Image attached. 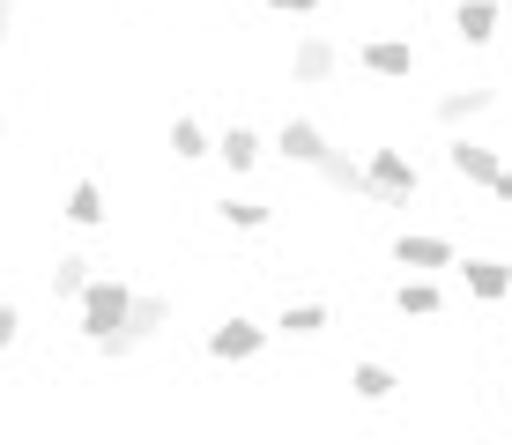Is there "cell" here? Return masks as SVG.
Here are the masks:
<instances>
[{
  "label": "cell",
  "instance_id": "cell-20",
  "mask_svg": "<svg viewBox=\"0 0 512 445\" xmlns=\"http://www.w3.org/2000/svg\"><path fill=\"white\" fill-rule=\"evenodd\" d=\"M312 178H320L327 193H349V201H364V156H349V149H327Z\"/></svg>",
  "mask_w": 512,
  "mask_h": 445
},
{
  "label": "cell",
  "instance_id": "cell-21",
  "mask_svg": "<svg viewBox=\"0 0 512 445\" xmlns=\"http://www.w3.org/2000/svg\"><path fill=\"white\" fill-rule=\"evenodd\" d=\"M216 216H223V230H268V223H275V208L260 201V193H223Z\"/></svg>",
  "mask_w": 512,
  "mask_h": 445
},
{
  "label": "cell",
  "instance_id": "cell-17",
  "mask_svg": "<svg viewBox=\"0 0 512 445\" xmlns=\"http://www.w3.org/2000/svg\"><path fill=\"white\" fill-rule=\"evenodd\" d=\"M327 327H334V312L320 305V297H297V305L275 312V334H282V342H320Z\"/></svg>",
  "mask_w": 512,
  "mask_h": 445
},
{
  "label": "cell",
  "instance_id": "cell-9",
  "mask_svg": "<svg viewBox=\"0 0 512 445\" xmlns=\"http://www.w3.org/2000/svg\"><path fill=\"white\" fill-rule=\"evenodd\" d=\"M461 290H468V305H505L512 297V260L505 253H461Z\"/></svg>",
  "mask_w": 512,
  "mask_h": 445
},
{
  "label": "cell",
  "instance_id": "cell-19",
  "mask_svg": "<svg viewBox=\"0 0 512 445\" xmlns=\"http://www.w3.org/2000/svg\"><path fill=\"white\" fill-rule=\"evenodd\" d=\"M90 275H97V260H90V253H60V260L45 267V290L60 297V305H75V297L90 290Z\"/></svg>",
  "mask_w": 512,
  "mask_h": 445
},
{
  "label": "cell",
  "instance_id": "cell-6",
  "mask_svg": "<svg viewBox=\"0 0 512 445\" xmlns=\"http://www.w3.org/2000/svg\"><path fill=\"white\" fill-rule=\"evenodd\" d=\"M394 267H409V275H446V267H461V245L446 238V230H394Z\"/></svg>",
  "mask_w": 512,
  "mask_h": 445
},
{
  "label": "cell",
  "instance_id": "cell-10",
  "mask_svg": "<svg viewBox=\"0 0 512 445\" xmlns=\"http://www.w3.org/2000/svg\"><path fill=\"white\" fill-rule=\"evenodd\" d=\"M268 141H275V156H282V164H297V171H320V156L334 149L327 127H320V119H305V112H290Z\"/></svg>",
  "mask_w": 512,
  "mask_h": 445
},
{
  "label": "cell",
  "instance_id": "cell-11",
  "mask_svg": "<svg viewBox=\"0 0 512 445\" xmlns=\"http://www.w3.org/2000/svg\"><path fill=\"white\" fill-rule=\"evenodd\" d=\"M490 104H498V82H461V89H446V97L431 104V119L461 134V127H475V119L490 112Z\"/></svg>",
  "mask_w": 512,
  "mask_h": 445
},
{
  "label": "cell",
  "instance_id": "cell-16",
  "mask_svg": "<svg viewBox=\"0 0 512 445\" xmlns=\"http://www.w3.org/2000/svg\"><path fill=\"white\" fill-rule=\"evenodd\" d=\"M394 312L401 319H446V282L438 275H401L394 282Z\"/></svg>",
  "mask_w": 512,
  "mask_h": 445
},
{
  "label": "cell",
  "instance_id": "cell-15",
  "mask_svg": "<svg viewBox=\"0 0 512 445\" xmlns=\"http://www.w3.org/2000/svg\"><path fill=\"white\" fill-rule=\"evenodd\" d=\"M60 216L75 223V230H112V193H104L97 178H75L67 201H60Z\"/></svg>",
  "mask_w": 512,
  "mask_h": 445
},
{
  "label": "cell",
  "instance_id": "cell-5",
  "mask_svg": "<svg viewBox=\"0 0 512 445\" xmlns=\"http://www.w3.org/2000/svg\"><path fill=\"white\" fill-rule=\"evenodd\" d=\"M349 60H357L364 82H409L416 67H423V52H416V38H394V30H379V38H364Z\"/></svg>",
  "mask_w": 512,
  "mask_h": 445
},
{
  "label": "cell",
  "instance_id": "cell-3",
  "mask_svg": "<svg viewBox=\"0 0 512 445\" xmlns=\"http://www.w3.org/2000/svg\"><path fill=\"white\" fill-rule=\"evenodd\" d=\"M164 327H171V297H164V290H134L127 327H119V334H104L97 356H104V364H127V356H141V349H149Z\"/></svg>",
  "mask_w": 512,
  "mask_h": 445
},
{
  "label": "cell",
  "instance_id": "cell-22",
  "mask_svg": "<svg viewBox=\"0 0 512 445\" xmlns=\"http://www.w3.org/2000/svg\"><path fill=\"white\" fill-rule=\"evenodd\" d=\"M23 342V305H0V356Z\"/></svg>",
  "mask_w": 512,
  "mask_h": 445
},
{
  "label": "cell",
  "instance_id": "cell-1",
  "mask_svg": "<svg viewBox=\"0 0 512 445\" xmlns=\"http://www.w3.org/2000/svg\"><path fill=\"white\" fill-rule=\"evenodd\" d=\"M423 193V171L409 149H394V141H379V149H364V201L372 208H409Z\"/></svg>",
  "mask_w": 512,
  "mask_h": 445
},
{
  "label": "cell",
  "instance_id": "cell-25",
  "mask_svg": "<svg viewBox=\"0 0 512 445\" xmlns=\"http://www.w3.org/2000/svg\"><path fill=\"white\" fill-rule=\"evenodd\" d=\"M15 38V0H0V45Z\"/></svg>",
  "mask_w": 512,
  "mask_h": 445
},
{
  "label": "cell",
  "instance_id": "cell-14",
  "mask_svg": "<svg viewBox=\"0 0 512 445\" xmlns=\"http://www.w3.org/2000/svg\"><path fill=\"white\" fill-rule=\"evenodd\" d=\"M498 23H505L498 0H461V8H453V45H468V52L498 45Z\"/></svg>",
  "mask_w": 512,
  "mask_h": 445
},
{
  "label": "cell",
  "instance_id": "cell-7",
  "mask_svg": "<svg viewBox=\"0 0 512 445\" xmlns=\"http://www.w3.org/2000/svg\"><path fill=\"white\" fill-rule=\"evenodd\" d=\"M446 171L461 178V186H483V193H490V186H498V171H505V149H498V141H483V134H468V127H461V134L446 141Z\"/></svg>",
  "mask_w": 512,
  "mask_h": 445
},
{
  "label": "cell",
  "instance_id": "cell-13",
  "mask_svg": "<svg viewBox=\"0 0 512 445\" xmlns=\"http://www.w3.org/2000/svg\"><path fill=\"white\" fill-rule=\"evenodd\" d=\"M401 386L409 379H401L394 364H379V356H357V364H349V401H364V408H386Z\"/></svg>",
  "mask_w": 512,
  "mask_h": 445
},
{
  "label": "cell",
  "instance_id": "cell-24",
  "mask_svg": "<svg viewBox=\"0 0 512 445\" xmlns=\"http://www.w3.org/2000/svg\"><path fill=\"white\" fill-rule=\"evenodd\" d=\"M490 201H498V208H512V164L498 171V186H490Z\"/></svg>",
  "mask_w": 512,
  "mask_h": 445
},
{
  "label": "cell",
  "instance_id": "cell-26",
  "mask_svg": "<svg viewBox=\"0 0 512 445\" xmlns=\"http://www.w3.org/2000/svg\"><path fill=\"white\" fill-rule=\"evenodd\" d=\"M0 141H8V112H0Z\"/></svg>",
  "mask_w": 512,
  "mask_h": 445
},
{
  "label": "cell",
  "instance_id": "cell-18",
  "mask_svg": "<svg viewBox=\"0 0 512 445\" xmlns=\"http://www.w3.org/2000/svg\"><path fill=\"white\" fill-rule=\"evenodd\" d=\"M164 149H171V164H208V156H216V134H208L193 112H179L164 127Z\"/></svg>",
  "mask_w": 512,
  "mask_h": 445
},
{
  "label": "cell",
  "instance_id": "cell-8",
  "mask_svg": "<svg viewBox=\"0 0 512 445\" xmlns=\"http://www.w3.org/2000/svg\"><path fill=\"white\" fill-rule=\"evenodd\" d=\"M342 67H349V52L334 45L327 30H305V38L290 45V82H297V89H327Z\"/></svg>",
  "mask_w": 512,
  "mask_h": 445
},
{
  "label": "cell",
  "instance_id": "cell-23",
  "mask_svg": "<svg viewBox=\"0 0 512 445\" xmlns=\"http://www.w3.org/2000/svg\"><path fill=\"white\" fill-rule=\"evenodd\" d=\"M260 8H268V15H320L327 0H260Z\"/></svg>",
  "mask_w": 512,
  "mask_h": 445
},
{
  "label": "cell",
  "instance_id": "cell-12",
  "mask_svg": "<svg viewBox=\"0 0 512 445\" xmlns=\"http://www.w3.org/2000/svg\"><path fill=\"white\" fill-rule=\"evenodd\" d=\"M268 149H275V141L260 134V127H245V119H231V127L216 134V164H223V171H238V178H245V171H260V156H268Z\"/></svg>",
  "mask_w": 512,
  "mask_h": 445
},
{
  "label": "cell",
  "instance_id": "cell-4",
  "mask_svg": "<svg viewBox=\"0 0 512 445\" xmlns=\"http://www.w3.org/2000/svg\"><path fill=\"white\" fill-rule=\"evenodd\" d=\"M268 342H275V319L223 312L216 327H208V342H201V349H208V364H231V371H238V364H253V356L268 349Z\"/></svg>",
  "mask_w": 512,
  "mask_h": 445
},
{
  "label": "cell",
  "instance_id": "cell-2",
  "mask_svg": "<svg viewBox=\"0 0 512 445\" xmlns=\"http://www.w3.org/2000/svg\"><path fill=\"white\" fill-rule=\"evenodd\" d=\"M127 305H134V282H127V275H90V290L75 297V334L97 349L104 334L127 327Z\"/></svg>",
  "mask_w": 512,
  "mask_h": 445
}]
</instances>
